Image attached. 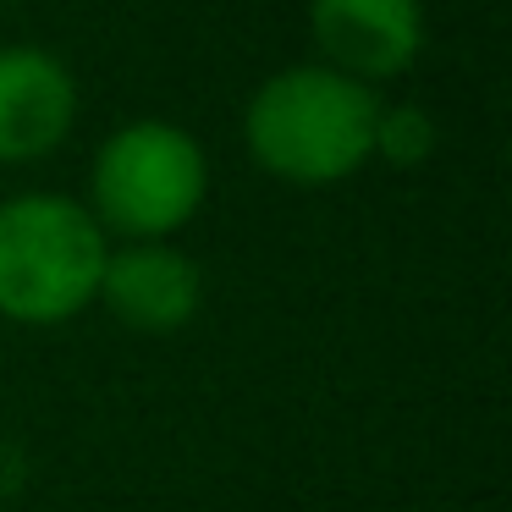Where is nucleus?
Returning a JSON list of instances; mask_svg holds the SVG:
<instances>
[{
	"label": "nucleus",
	"mask_w": 512,
	"mask_h": 512,
	"mask_svg": "<svg viewBox=\"0 0 512 512\" xmlns=\"http://www.w3.org/2000/svg\"><path fill=\"white\" fill-rule=\"evenodd\" d=\"M375 89L331 67H287L254 89L243 111L248 155L281 182L325 188L342 182L375 155Z\"/></svg>",
	"instance_id": "f257e3e1"
},
{
	"label": "nucleus",
	"mask_w": 512,
	"mask_h": 512,
	"mask_svg": "<svg viewBox=\"0 0 512 512\" xmlns=\"http://www.w3.org/2000/svg\"><path fill=\"white\" fill-rule=\"evenodd\" d=\"M111 237L61 193H17L0 204V314L17 325H61L100 298Z\"/></svg>",
	"instance_id": "f03ea898"
},
{
	"label": "nucleus",
	"mask_w": 512,
	"mask_h": 512,
	"mask_svg": "<svg viewBox=\"0 0 512 512\" xmlns=\"http://www.w3.org/2000/svg\"><path fill=\"white\" fill-rule=\"evenodd\" d=\"M94 193V221L105 237H127V243H166L171 232L199 215L204 193H210V160H204L199 138L177 122H127L100 144L89 171Z\"/></svg>",
	"instance_id": "7ed1b4c3"
},
{
	"label": "nucleus",
	"mask_w": 512,
	"mask_h": 512,
	"mask_svg": "<svg viewBox=\"0 0 512 512\" xmlns=\"http://www.w3.org/2000/svg\"><path fill=\"white\" fill-rule=\"evenodd\" d=\"M309 28L320 67L375 83L402 78L424 50V0H309Z\"/></svg>",
	"instance_id": "20e7f679"
},
{
	"label": "nucleus",
	"mask_w": 512,
	"mask_h": 512,
	"mask_svg": "<svg viewBox=\"0 0 512 512\" xmlns=\"http://www.w3.org/2000/svg\"><path fill=\"white\" fill-rule=\"evenodd\" d=\"M78 122V83L45 45H0V160L23 166L67 144Z\"/></svg>",
	"instance_id": "39448f33"
},
{
	"label": "nucleus",
	"mask_w": 512,
	"mask_h": 512,
	"mask_svg": "<svg viewBox=\"0 0 512 512\" xmlns=\"http://www.w3.org/2000/svg\"><path fill=\"white\" fill-rule=\"evenodd\" d=\"M94 303H105L138 336H171L199 314L204 270L193 265V254H182L171 243H122L105 254Z\"/></svg>",
	"instance_id": "423d86ee"
},
{
	"label": "nucleus",
	"mask_w": 512,
	"mask_h": 512,
	"mask_svg": "<svg viewBox=\"0 0 512 512\" xmlns=\"http://www.w3.org/2000/svg\"><path fill=\"white\" fill-rule=\"evenodd\" d=\"M435 149V122L419 105H386L375 116V155L391 166H424Z\"/></svg>",
	"instance_id": "0eeeda50"
}]
</instances>
